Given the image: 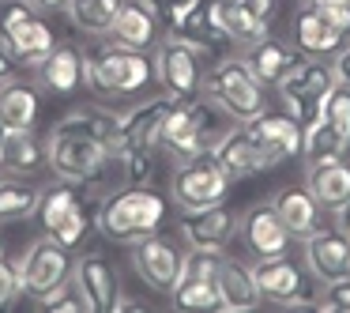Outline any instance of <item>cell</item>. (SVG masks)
<instances>
[{
    "mask_svg": "<svg viewBox=\"0 0 350 313\" xmlns=\"http://www.w3.org/2000/svg\"><path fill=\"white\" fill-rule=\"evenodd\" d=\"M174 102H177L174 95H159V99H147V102H139L136 110L117 117V121H121V151H117V159H121L124 151L159 144V129H162V121H166V114L174 110Z\"/></svg>",
    "mask_w": 350,
    "mask_h": 313,
    "instance_id": "cell-18",
    "label": "cell"
},
{
    "mask_svg": "<svg viewBox=\"0 0 350 313\" xmlns=\"http://www.w3.org/2000/svg\"><path fill=\"white\" fill-rule=\"evenodd\" d=\"M170 298H174L177 310H219V283H215V275L181 272Z\"/></svg>",
    "mask_w": 350,
    "mask_h": 313,
    "instance_id": "cell-34",
    "label": "cell"
},
{
    "mask_svg": "<svg viewBox=\"0 0 350 313\" xmlns=\"http://www.w3.org/2000/svg\"><path fill=\"white\" fill-rule=\"evenodd\" d=\"M144 4H147V8H151V12H154V16H159V19H166V12H170V8H174L177 0H144Z\"/></svg>",
    "mask_w": 350,
    "mask_h": 313,
    "instance_id": "cell-46",
    "label": "cell"
},
{
    "mask_svg": "<svg viewBox=\"0 0 350 313\" xmlns=\"http://www.w3.org/2000/svg\"><path fill=\"white\" fill-rule=\"evenodd\" d=\"M324 298H317V305L312 310H324V313H350V275H342V279H332L324 283Z\"/></svg>",
    "mask_w": 350,
    "mask_h": 313,
    "instance_id": "cell-39",
    "label": "cell"
},
{
    "mask_svg": "<svg viewBox=\"0 0 350 313\" xmlns=\"http://www.w3.org/2000/svg\"><path fill=\"white\" fill-rule=\"evenodd\" d=\"M275 212H279V219L286 223V230L294 234V242H305L309 234H317L320 227H324V208L317 204V197H312L305 185H286V189H279L271 197Z\"/></svg>",
    "mask_w": 350,
    "mask_h": 313,
    "instance_id": "cell-20",
    "label": "cell"
},
{
    "mask_svg": "<svg viewBox=\"0 0 350 313\" xmlns=\"http://www.w3.org/2000/svg\"><path fill=\"white\" fill-rule=\"evenodd\" d=\"M42 68V84L57 95H72L79 84L87 79V57L76 46H53V53L38 64Z\"/></svg>",
    "mask_w": 350,
    "mask_h": 313,
    "instance_id": "cell-30",
    "label": "cell"
},
{
    "mask_svg": "<svg viewBox=\"0 0 350 313\" xmlns=\"http://www.w3.org/2000/svg\"><path fill=\"white\" fill-rule=\"evenodd\" d=\"M252 275H256V287H260V298H264V302L282 305V310H312V305H317L301 268L290 257L256 260V264H252Z\"/></svg>",
    "mask_w": 350,
    "mask_h": 313,
    "instance_id": "cell-9",
    "label": "cell"
},
{
    "mask_svg": "<svg viewBox=\"0 0 350 313\" xmlns=\"http://www.w3.org/2000/svg\"><path fill=\"white\" fill-rule=\"evenodd\" d=\"M211 151H215V159L222 162V170L230 174V181H245V177H256L260 170H267L264 155H260L256 140H252V132L245 129V125L222 132Z\"/></svg>",
    "mask_w": 350,
    "mask_h": 313,
    "instance_id": "cell-19",
    "label": "cell"
},
{
    "mask_svg": "<svg viewBox=\"0 0 350 313\" xmlns=\"http://www.w3.org/2000/svg\"><path fill=\"white\" fill-rule=\"evenodd\" d=\"M335 215H339V230H347V234H350V200H347V204H342Z\"/></svg>",
    "mask_w": 350,
    "mask_h": 313,
    "instance_id": "cell-47",
    "label": "cell"
},
{
    "mask_svg": "<svg viewBox=\"0 0 350 313\" xmlns=\"http://www.w3.org/2000/svg\"><path fill=\"white\" fill-rule=\"evenodd\" d=\"M16 57H12L8 53V49H4V46H0V84H4V79H12V76H16Z\"/></svg>",
    "mask_w": 350,
    "mask_h": 313,
    "instance_id": "cell-44",
    "label": "cell"
},
{
    "mask_svg": "<svg viewBox=\"0 0 350 313\" xmlns=\"http://www.w3.org/2000/svg\"><path fill=\"white\" fill-rule=\"evenodd\" d=\"M207 16L234 46H252L267 34V23L252 16L241 0H207Z\"/></svg>",
    "mask_w": 350,
    "mask_h": 313,
    "instance_id": "cell-24",
    "label": "cell"
},
{
    "mask_svg": "<svg viewBox=\"0 0 350 313\" xmlns=\"http://www.w3.org/2000/svg\"><path fill=\"white\" fill-rule=\"evenodd\" d=\"M154 76L162 91L174 99H200L204 95V57L177 38H166L154 53Z\"/></svg>",
    "mask_w": 350,
    "mask_h": 313,
    "instance_id": "cell-12",
    "label": "cell"
},
{
    "mask_svg": "<svg viewBox=\"0 0 350 313\" xmlns=\"http://www.w3.org/2000/svg\"><path fill=\"white\" fill-rule=\"evenodd\" d=\"M53 132H64V136H91L98 140V144H106L109 151H121V121H117V114H106V110H72V114H64L61 121L53 125Z\"/></svg>",
    "mask_w": 350,
    "mask_h": 313,
    "instance_id": "cell-25",
    "label": "cell"
},
{
    "mask_svg": "<svg viewBox=\"0 0 350 313\" xmlns=\"http://www.w3.org/2000/svg\"><path fill=\"white\" fill-rule=\"evenodd\" d=\"M305 264L320 283L350 275V234L347 230H324L305 238Z\"/></svg>",
    "mask_w": 350,
    "mask_h": 313,
    "instance_id": "cell-17",
    "label": "cell"
},
{
    "mask_svg": "<svg viewBox=\"0 0 350 313\" xmlns=\"http://www.w3.org/2000/svg\"><path fill=\"white\" fill-rule=\"evenodd\" d=\"M241 4H245V8H249L256 19H264V23L275 16V0H241Z\"/></svg>",
    "mask_w": 350,
    "mask_h": 313,
    "instance_id": "cell-43",
    "label": "cell"
},
{
    "mask_svg": "<svg viewBox=\"0 0 350 313\" xmlns=\"http://www.w3.org/2000/svg\"><path fill=\"white\" fill-rule=\"evenodd\" d=\"M335 76H339V84H347L350 87V46H342L339 53H335Z\"/></svg>",
    "mask_w": 350,
    "mask_h": 313,
    "instance_id": "cell-42",
    "label": "cell"
},
{
    "mask_svg": "<svg viewBox=\"0 0 350 313\" xmlns=\"http://www.w3.org/2000/svg\"><path fill=\"white\" fill-rule=\"evenodd\" d=\"M305 189L317 197V204L324 212H339L350 200V166L347 159H332V162H312L305 174Z\"/></svg>",
    "mask_w": 350,
    "mask_h": 313,
    "instance_id": "cell-26",
    "label": "cell"
},
{
    "mask_svg": "<svg viewBox=\"0 0 350 313\" xmlns=\"http://www.w3.org/2000/svg\"><path fill=\"white\" fill-rule=\"evenodd\" d=\"M34 215H38V227L46 230L49 238H57L61 245L76 249V245L83 242V234H87V212H83V192H79V181L61 177V181L46 185L42 197H38Z\"/></svg>",
    "mask_w": 350,
    "mask_h": 313,
    "instance_id": "cell-6",
    "label": "cell"
},
{
    "mask_svg": "<svg viewBox=\"0 0 350 313\" xmlns=\"http://www.w3.org/2000/svg\"><path fill=\"white\" fill-rule=\"evenodd\" d=\"M215 283H219V310H226V313H249L264 302V298H260V287H256V275H252V268L241 264V260L222 257Z\"/></svg>",
    "mask_w": 350,
    "mask_h": 313,
    "instance_id": "cell-21",
    "label": "cell"
},
{
    "mask_svg": "<svg viewBox=\"0 0 350 313\" xmlns=\"http://www.w3.org/2000/svg\"><path fill=\"white\" fill-rule=\"evenodd\" d=\"M237 234H241L245 249L252 253L256 260L264 257H286L290 245H294V234L286 230V223L279 219L271 200H260V204L245 208L237 215Z\"/></svg>",
    "mask_w": 350,
    "mask_h": 313,
    "instance_id": "cell-13",
    "label": "cell"
},
{
    "mask_svg": "<svg viewBox=\"0 0 350 313\" xmlns=\"http://www.w3.org/2000/svg\"><path fill=\"white\" fill-rule=\"evenodd\" d=\"M305 4L317 8L320 16H324L327 23L342 34V38H350V4H347V0H305Z\"/></svg>",
    "mask_w": 350,
    "mask_h": 313,
    "instance_id": "cell-40",
    "label": "cell"
},
{
    "mask_svg": "<svg viewBox=\"0 0 350 313\" xmlns=\"http://www.w3.org/2000/svg\"><path fill=\"white\" fill-rule=\"evenodd\" d=\"M38 197H42V189L19 181L16 174L0 177V223H12V219H27V215H34Z\"/></svg>",
    "mask_w": 350,
    "mask_h": 313,
    "instance_id": "cell-35",
    "label": "cell"
},
{
    "mask_svg": "<svg viewBox=\"0 0 350 313\" xmlns=\"http://www.w3.org/2000/svg\"><path fill=\"white\" fill-rule=\"evenodd\" d=\"M72 275H76V287H79V295L87 298L91 313H113L117 310V298H121V290H117V275H113V268H109L102 257L76 260Z\"/></svg>",
    "mask_w": 350,
    "mask_h": 313,
    "instance_id": "cell-22",
    "label": "cell"
},
{
    "mask_svg": "<svg viewBox=\"0 0 350 313\" xmlns=\"http://www.w3.org/2000/svg\"><path fill=\"white\" fill-rule=\"evenodd\" d=\"M294 42H297V49H301V53L320 57V61L335 57L342 46H347V38H342V34L327 23L317 8H309V4H305V8L294 16Z\"/></svg>",
    "mask_w": 350,
    "mask_h": 313,
    "instance_id": "cell-23",
    "label": "cell"
},
{
    "mask_svg": "<svg viewBox=\"0 0 350 313\" xmlns=\"http://www.w3.org/2000/svg\"><path fill=\"white\" fill-rule=\"evenodd\" d=\"M16 268H19V279H23V290H31L34 298H42L53 287H61L76 264H72V257H68V245H61L57 238L46 234V238L27 245V253L16 260Z\"/></svg>",
    "mask_w": 350,
    "mask_h": 313,
    "instance_id": "cell-10",
    "label": "cell"
},
{
    "mask_svg": "<svg viewBox=\"0 0 350 313\" xmlns=\"http://www.w3.org/2000/svg\"><path fill=\"white\" fill-rule=\"evenodd\" d=\"M16 295H23V279H19V268L8 264L0 257V310L16 302Z\"/></svg>",
    "mask_w": 350,
    "mask_h": 313,
    "instance_id": "cell-41",
    "label": "cell"
},
{
    "mask_svg": "<svg viewBox=\"0 0 350 313\" xmlns=\"http://www.w3.org/2000/svg\"><path fill=\"white\" fill-rule=\"evenodd\" d=\"M0 253H4V234H0Z\"/></svg>",
    "mask_w": 350,
    "mask_h": 313,
    "instance_id": "cell-49",
    "label": "cell"
},
{
    "mask_svg": "<svg viewBox=\"0 0 350 313\" xmlns=\"http://www.w3.org/2000/svg\"><path fill=\"white\" fill-rule=\"evenodd\" d=\"M8 136H12V132H8V125L0 121V151H4V144H8Z\"/></svg>",
    "mask_w": 350,
    "mask_h": 313,
    "instance_id": "cell-48",
    "label": "cell"
},
{
    "mask_svg": "<svg viewBox=\"0 0 350 313\" xmlns=\"http://www.w3.org/2000/svg\"><path fill=\"white\" fill-rule=\"evenodd\" d=\"M181 260L185 257L166 242V238L147 234V238H139V242H132V268H136V275L147 287L162 290V295H170L174 283L181 279Z\"/></svg>",
    "mask_w": 350,
    "mask_h": 313,
    "instance_id": "cell-15",
    "label": "cell"
},
{
    "mask_svg": "<svg viewBox=\"0 0 350 313\" xmlns=\"http://www.w3.org/2000/svg\"><path fill=\"white\" fill-rule=\"evenodd\" d=\"M226 192H230V174L222 170V162L215 159V151L185 159L174 174V200H177L181 212L219 204V200H226Z\"/></svg>",
    "mask_w": 350,
    "mask_h": 313,
    "instance_id": "cell-7",
    "label": "cell"
},
{
    "mask_svg": "<svg viewBox=\"0 0 350 313\" xmlns=\"http://www.w3.org/2000/svg\"><path fill=\"white\" fill-rule=\"evenodd\" d=\"M166 223V200L151 185H129L121 192H109L98 208V230L109 242H139L154 234Z\"/></svg>",
    "mask_w": 350,
    "mask_h": 313,
    "instance_id": "cell-1",
    "label": "cell"
},
{
    "mask_svg": "<svg viewBox=\"0 0 350 313\" xmlns=\"http://www.w3.org/2000/svg\"><path fill=\"white\" fill-rule=\"evenodd\" d=\"M159 144L174 155L177 162L192 159V155L211 151V129H207V106L200 99H177L174 110L166 114L159 129Z\"/></svg>",
    "mask_w": 350,
    "mask_h": 313,
    "instance_id": "cell-8",
    "label": "cell"
},
{
    "mask_svg": "<svg viewBox=\"0 0 350 313\" xmlns=\"http://www.w3.org/2000/svg\"><path fill=\"white\" fill-rule=\"evenodd\" d=\"M335 84H339V76H335V68L327 61H320V57H309V61H305L301 57L275 87H279L290 117H297V125L305 129V125L317 121L320 106H324L327 91H332Z\"/></svg>",
    "mask_w": 350,
    "mask_h": 313,
    "instance_id": "cell-5",
    "label": "cell"
},
{
    "mask_svg": "<svg viewBox=\"0 0 350 313\" xmlns=\"http://www.w3.org/2000/svg\"><path fill=\"white\" fill-rule=\"evenodd\" d=\"M42 166H49V151L42 140H34V132H12L4 151H0V170H8L16 177L38 174Z\"/></svg>",
    "mask_w": 350,
    "mask_h": 313,
    "instance_id": "cell-31",
    "label": "cell"
},
{
    "mask_svg": "<svg viewBox=\"0 0 350 313\" xmlns=\"http://www.w3.org/2000/svg\"><path fill=\"white\" fill-rule=\"evenodd\" d=\"M0 46L19 64H42L53 53L57 38L27 0H0Z\"/></svg>",
    "mask_w": 350,
    "mask_h": 313,
    "instance_id": "cell-3",
    "label": "cell"
},
{
    "mask_svg": "<svg viewBox=\"0 0 350 313\" xmlns=\"http://www.w3.org/2000/svg\"><path fill=\"white\" fill-rule=\"evenodd\" d=\"M46 151H49V166L53 174L68 177V181H91V177L102 174L113 151L106 144L91 136H64V132H49L46 140Z\"/></svg>",
    "mask_w": 350,
    "mask_h": 313,
    "instance_id": "cell-11",
    "label": "cell"
},
{
    "mask_svg": "<svg viewBox=\"0 0 350 313\" xmlns=\"http://www.w3.org/2000/svg\"><path fill=\"white\" fill-rule=\"evenodd\" d=\"M204 91L211 95V102L230 114L237 125L252 121L267 110V91L252 68L245 64V57H222V61L211 64V72L204 76Z\"/></svg>",
    "mask_w": 350,
    "mask_h": 313,
    "instance_id": "cell-2",
    "label": "cell"
},
{
    "mask_svg": "<svg viewBox=\"0 0 350 313\" xmlns=\"http://www.w3.org/2000/svg\"><path fill=\"white\" fill-rule=\"evenodd\" d=\"M154 68L147 64V57L132 46H102L98 53L87 61V84L98 95H136L151 84Z\"/></svg>",
    "mask_w": 350,
    "mask_h": 313,
    "instance_id": "cell-4",
    "label": "cell"
},
{
    "mask_svg": "<svg viewBox=\"0 0 350 313\" xmlns=\"http://www.w3.org/2000/svg\"><path fill=\"white\" fill-rule=\"evenodd\" d=\"M159 23L162 19L147 8L144 0H124L121 12H117V23H113V38L132 49H151L159 42Z\"/></svg>",
    "mask_w": 350,
    "mask_h": 313,
    "instance_id": "cell-29",
    "label": "cell"
},
{
    "mask_svg": "<svg viewBox=\"0 0 350 313\" xmlns=\"http://www.w3.org/2000/svg\"><path fill=\"white\" fill-rule=\"evenodd\" d=\"M124 0H72L68 8V19L79 27L83 34H113V23H117V12H121Z\"/></svg>",
    "mask_w": 350,
    "mask_h": 313,
    "instance_id": "cell-32",
    "label": "cell"
},
{
    "mask_svg": "<svg viewBox=\"0 0 350 313\" xmlns=\"http://www.w3.org/2000/svg\"><path fill=\"white\" fill-rule=\"evenodd\" d=\"M121 166L129 185H151V147H136V151H124L121 155Z\"/></svg>",
    "mask_w": 350,
    "mask_h": 313,
    "instance_id": "cell-38",
    "label": "cell"
},
{
    "mask_svg": "<svg viewBox=\"0 0 350 313\" xmlns=\"http://www.w3.org/2000/svg\"><path fill=\"white\" fill-rule=\"evenodd\" d=\"M350 155V140H342L335 129H327L324 121H312L301 129V159L309 162H332V159H347Z\"/></svg>",
    "mask_w": 350,
    "mask_h": 313,
    "instance_id": "cell-33",
    "label": "cell"
},
{
    "mask_svg": "<svg viewBox=\"0 0 350 313\" xmlns=\"http://www.w3.org/2000/svg\"><path fill=\"white\" fill-rule=\"evenodd\" d=\"M42 95L23 79H4L0 84V121L8 125V132H31L38 125Z\"/></svg>",
    "mask_w": 350,
    "mask_h": 313,
    "instance_id": "cell-27",
    "label": "cell"
},
{
    "mask_svg": "<svg viewBox=\"0 0 350 313\" xmlns=\"http://www.w3.org/2000/svg\"><path fill=\"white\" fill-rule=\"evenodd\" d=\"M181 234L192 249H226L230 238L237 234V212L222 200L207 208H189L181 212Z\"/></svg>",
    "mask_w": 350,
    "mask_h": 313,
    "instance_id": "cell-16",
    "label": "cell"
},
{
    "mask_svg": "<svg viewBox=\"0 0 350 313\" xmlns=\"http://www.w3.org/2000/svg\"><path fill=\"white\" fill-rule=\"evenodd\" d=\"M34 12H64L72 4V0H27Z\"/></svg>",
    "mask_w": 350,
    "mask_h": 313,
    "instance_id": "cell-45",
    "label": "cell"
},
{
    "mask_svg": "<svg viewBox=\"0 0 350 313\" xmlns=\"http://www.w3.org/2000/svg\"><path fill=\"white\" fill-rule=\"evenodd\" d=\"M347 4H350V0H347Z\"/></svg>",
    "mask_w": 350,
    "mask_h": 313,
    "instance_id": "cell-50",
    "label": "cell"
},
{
    "mask_svg": "<svg viewBox=\"0 0 350 313\" xmlns=\"http://www.w3.org/2000/svg\"><path fill=\"white\" fill-rule=\"evenodd\" d=\"M38 305L46 313H83V310H91L87 298L79 295V287H76V283H68V279H64L61 287H53L49 295H42Z\"/></svg>",
    "mask_w": 350,
    "mask_h": 313,
    "instance_id": "cell-37",
    "label": "cell"
},
{
    "mask_svg": "<svg viewBox=\"0 0 350 313\" xmlns=\"http://www.w3.org/2000/svg\"><path fill=\"white\" fill-rule=\"evenodd\" d=\"M245 129L252 132V140H256V147H260L267 166H279V162L301 155V125H297V117L264 110L260 117L245 121Z\"/></svg>",
    "mask_w": 350,
    "mask_h": 313,
    "instance_id": "cell-14",
    "label": "cell"
},
{
    "mask_svg": "<svg viewBox=\"0 0 350 313\" xmlns=\"http://www.w3.org/2000/svg\"><path fill=\"white\" fill-rule=\"evenodd\" d=\"M297 61H301V53H297L294 46H286V42H279V38H267V34L260 42H252L249 53H245V64L252 68V76H256L260 84H279Z\"/></svg>",
    "mask_w": 350,
    "mask_h": 313,
    "instance_id": "cell-28",
    "label": "cell"
},
{
    "mask_svg": "<svg viewBox=\"0 0 350 313\" xmlns=\"http://www.w3.org/2000/svg\"><path fill=\"white\" fill-rule=\"evenodd\" d=\"M320 121L327 125V129H335L342 140H350V87L347 84H335L332 91H327L324 106H320Z\"/></svg>",
    "mask_w": 350,
    "mask_h": 313,
    "instance_id": "cell-36",
    "label": "cell"
}]
</instances>
